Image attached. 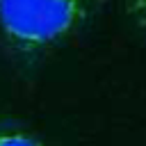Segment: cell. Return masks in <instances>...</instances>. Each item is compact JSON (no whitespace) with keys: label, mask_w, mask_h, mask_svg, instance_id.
Wrapping results in <instances>:
<instances>
[{"label":"cell","mask_w":146,"mask_h":146,"mask_svg":"<svg viewBox=\"0 0 146 146\" xmlns=\"http://www.w3.org/2000/svg\"><path fill=\"white\" fill-rule=\"evenodd\" d=\"M87 0H0V30L21 50L48 48L84 18Z\"/></svg>","instance_id":"6da1fadb"},{"label":"cell","mask_w":146,"mask_h":146,"mask_svg":"<svg viewBox=\"0 0 146 146\" xmlns=\"http://www.w3.org/2000/svg\"><path fill=\"white\" fill-rule=\"evenodd\" d=\"M0 146H41V144L23 132H0Z\"/></svg>","instance_id":"7a4b0ae2"},{"label":"cell","mask_w":146,"mask_h":146,"mask_svg":"<svg viewBox=\"0 0 146 146\" xmlns=\"http://www.w3.org/2000/svg\"><path fill=\"white\" fill-rule=\"evenodd\" d=\"M125 9L132 21L146 32V0H125Z\"/></svg>","instance_id":"3957f363"}]
</instances>
